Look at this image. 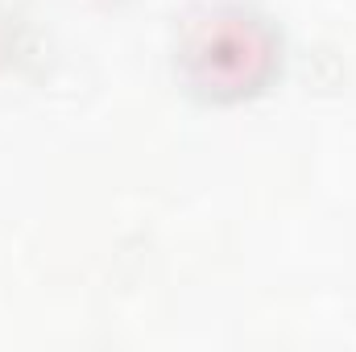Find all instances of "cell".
I'll return each instance as SVG.
<instances>
[{"label": "cell", "mask_w": 356, "mask_h": 352, "mask_svg": "<svg viewBox=\"0 0 356 352\" xmlns=\"http://www.w3.org/2000/svg\"><path fill=\"white\" fill-rule=\"evenodd\" d=\"M203 63H207V75H224L232 83H253L269 63V38L261 25L245 21V25H232V29H220L216 38L203 42Z\"/></svg>", "instance_id": "cell-1"}]
</instances>
